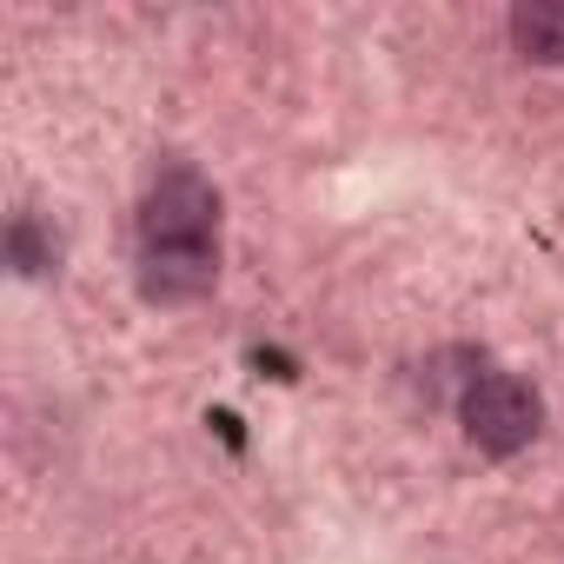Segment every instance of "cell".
<instances>
[{
	"label": "cell",
	"instance_id": "cell-1",
	"mask_svg": "<svg viewBox=\"0 0 564 564\" xmlns=\"http://www.w3.org/2000/svg\"><path fill=\"white\" fill-rule=\"evenodd\" d=\"M219 286V186L173 160L140 199V293L153 306H193Z\"/></svg>",
	"mask_w": 564,
	"mask_h": 564
},
{
	"label": "cell",
	"instance_id": "cell-2",
	"mask_svg": "<svg viewBox=\"0 0 564 564\" xmlns=\"http://www.w3.org/2000/svg\"><path fill=\"white\" fill-rule=\"evenodd\" d=\"M458 425L485 458H518L544 432V399L518 372H471L458 392Z\"/></svg>",
	"mask_w": 564,
	"mask_h": 564
},
{
	"label": "cell",
	"instance_id": "cell-3",
	"mask_svg": "<svg viewBox=\"0 0 564 564\" xmlns=\"http://www.w3.org/2000/svg\"><path fill=\"white\" fill-rule=\"evenodd\" d=\"M511 47L531 67H564V0H524V8H511Z\"/></svg>",
	"mask_w": 564,
	"mask_h": 564
},
{
	"label": "cell",
	"instance_id": "cell-4",
	"mask_svg": "<svg viewBox=\"0 0 564 564\" xmlns=\"http://www.w3.org/2000/svg\"><path fill=\"white\" fill-rule=\"evenodd\" d=\"M8 259H14V272H47V265H54V246L41 239L34 213H21V219L8 226Z\"/></svg>",
	"mask_w": 564,
	"mask_h": 564
}]
</instances>
